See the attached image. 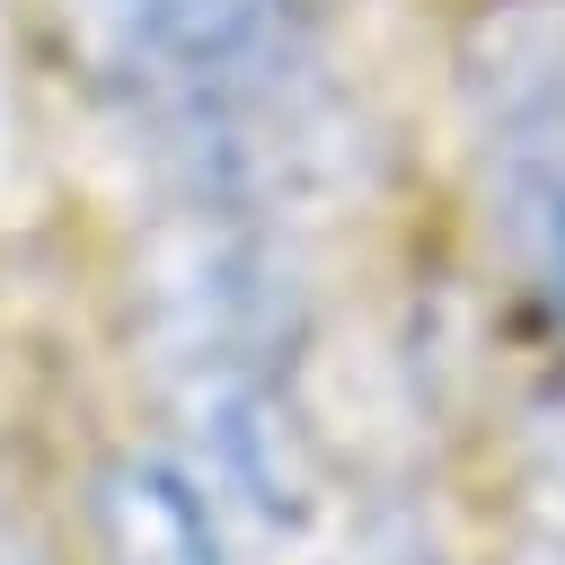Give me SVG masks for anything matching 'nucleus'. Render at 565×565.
Wrapping results in <instances>:
<instances>
[{"label":"nucleus","instance_id":"nucleus-1","mask_svg":"<svg viewBox=\"0 0 565 565\" xmlns=\"http://www.w3.org/2000/svg\"><path fill=\"white\" fill-rule=\"evenodd\" d=\"M150 371L185 424V468L256 530H291L309 494L300 433V309L247 230L194 238L150 291Z\"/></svg>","mask_w":565,"mask_h":565},{"label":"nucleus","instance_id":"nucleus-2","mask_svg":"<svg viewBox=\"0 0 565 565\" xmlns=\"http://www.w3.org/2000/svg\"><path fill=\"white\" fill-rule=\"evenodd\" d=\"M477 132L521 282L565 327V9H512L477 53Z\"/></svg>","mask_w":565,"mask_h":565},{"label":"nucleus","instance_id":"nucleus-3","mask_svg":"<svg viewBox=\"0 0 565 565\" xmlns=\"http://www.w3.org/2000/svg\"><path fill=\"white\" fill-rule=\"evenodd\" d=\"M97 565H230V512L177 450H115L88 486Z\"/></svg>","mask_w":565,"mask_h":565},{"label":"nucleus","instance_id":"nucleus-4","mask_svg":"<svg viewBox=\"0 0 565 565\" xmlns=\"http://www.w3.org/2000/svg\"><path fill=\"white\" fill-rule=\"evenodd\" d=\"M97 44L159 88L238 79L256 53H274L291 0H88Z\"/></svg>","mask_w":565,"mask_h":565},{"label":"nucleus","instance_id":"nucleus-5","mask_svg":"<svg viewBox=\"0 0 565 565\" xmlns=\"http://www.w3.org/2000/svg\"><path fill=\"white\" fill-rule=\"evenodd\" d=\"M0 565H53V556H44V547H35L18 521H0Z\"/></svg>","mask_w":565,"mask_h":565}]
</instances>
